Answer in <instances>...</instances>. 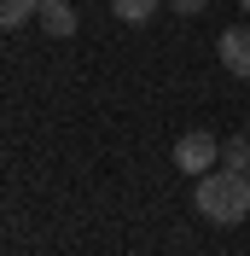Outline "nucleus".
Returning a JSON list of instances; mask_svg holds the SVG:
<instances>
[{
  "instance_id": "1",
  "label": "nucleus",
  "mask_w": 250,
  "mask_h": 256,
  "mask_svg": "<svg viewBox=\"0 0 250 256\" xmlns=\"http://www.w3.org/2000/svg\"><path fill=\"white\" fill-rule=\"evenodd\" d=\"M192 204H198L204 222L216 227H238L250 216V175H233V169H210L198 175V192H192Z\"/></svg>"
},
{
  "instance_id": "2",
  "label": "nucleus",
  "mask_w": 250,
  "mask_h": 256,
  "mask_svg": "<svg viewBox=\"0 0 250 256\" xmlns=\"http://www.w3.org/2000/svg\"><path fill=\"white\" fill-rule=\"evenodd\" d=\"M169 158H174V169H180V175L198 180V175H210V169L221 163V140H216V134H204V128H192V134H180V140H174Z\"/></svg>"
},
{
  "instance_id": "3",
  "label": "nucleus",
  "mask_w": 250,
  "mask_h": 256,
  "mask_svg": "<svg viewBox=\"0 0 250 256\" xmlns=\"http://www.w3.org/2000/svg\"><path fill=\"white\" fill-rule=\"evenodd\" d=\"M216 58L227 64V76L250 82V24H233V30H221V41H216Z\"/></svg>"
},
{
  "instance_id": "4",
  "label": "nucleus",
  "mask_w": 250,
  "mask_h": 256,
  "mask_svg": "<svg viewBox=\"0 0 250 256\" xmlns=\"http://www.w3.org/2000/svg\"><path fill=\"white\" fill-rule=\"evenodd\" d=\"M35 18H41V30L58 35V41H64V35H76V6H70V0H41V12H35Z\"/></svg>"
},
{
  "instance_id": "5",
  "label": "nucleus",
  "mask_w": 250,
  "mask_h": 256,
  "mask_svg": "<svg viewBox=\"0 0 250 256\" xmlns=\"http://www.w3.org/2000/svg\"><path fill=\"white\" fill-rule=\"evenodd\" d=\"M41 12V0H0V30H24Z\"/></svg>"
},
{
  "instance_id": "6",
  "label": "nucleus",
  "mask_w": 250,
  "mask_h": 256,
  "mask_svg": "<svg viewBox=\"0 0 250 256\" xmlns=\"http://www.w3.org/2000/svg\"><path fill=\"white\" fill-rule=\"evenodd\" d=\"M221 169H233V175L250 169V140L244 134H238V140H221Z\"/></svg>"
},
{
  "instance_id": "7",
  "label": "nucleus",
  "mask_w": 250,
  "mask_h": 256,
  "mask_svg": "<svg viewBox=\"0 0 250 256\" xmlns=\"http://www.w3.org/2000/svg\"><path fill=\"white\" fill-rule=\"evenodd\" d=\"M110 12L122 18V24H146V18L157 12V0H110Z\"/></svg>"
},
{
  "instance_id": "8",
  "label": "nucleus",
  "mask_w": 250,
  "mask_h": 256,
  "mask_svg": "<svg viewBox=\"0 0 250 256\" xmlns=\"http://www.w3.org/2000/svg\"><path fill=\"white\" fill-rule=\"evenodd\" d=\"M210 0H169V12H180V18H198Z\"/></svg>"
},
{
  "instance_id": "9",
  "label": "nucleus",
  "mask_w": 250,
  "mask_h": 256,
  "mask_svg": "<svg viewBox=\"0 0 250 256\" xmlns=\"http://www.w3.org/2000/svg\"><path fill=\"white\" fill-rule=\"evenodd\" d=\"M238 6H244V12H250V0H238Z\"/></svg>"
},
{
  "instance_id": "10",
  "label": "nucleus",
  "mask_w": 250,
  "mask_h": 256,
  "mask_svg": "<svg viewBox=\"0 0 250 256\" xmlns=\"http://www.w3.org/2000/svg\"><path fill=\"white\" fill-rule=\"evenodd\" d=\"M244 175H250V169H244Z\"/></svg>"
}]
</instances>
